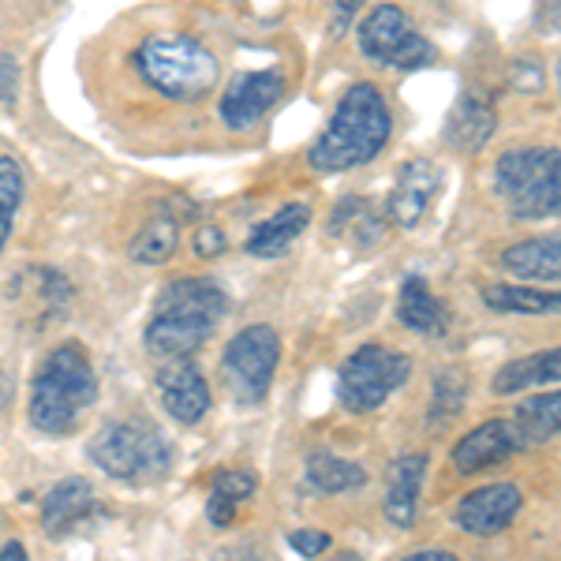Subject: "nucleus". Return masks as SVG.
Listing matches in <instances>:
<instances>
[{"instance_id": "obj_9", "label": "nucleus", "mask_w": 561, "mask_h": 561, "mask_svg": "<svg viewBox=\"0 0 561 561\" xmlns=\"http://www.w3.org/2000/svg\"><path fill=\"white\" fill-rule=\"evenodd\" d=\"M356 42H359V53L375 65H386V68H423L427 60L434 57L431 42L423 38L420 31L409 23V15L393 4H382L359 23L356 31Z\"/></svg>"}, {"instance_id": "obj_38", "label": "nucleus", "mask_w": 561, "mask_h": 561, "mask_svg": "<svg viewBox=\"0 0 561 561\" xmlns=\"http://www.w3.org/2000/svg\"><path fill=\"white\" fill-rule=\"evenodd\" d=\"M221 561H270V558H262L259 550H251V547H240V550H229Z\"/></svg>"}, {"instance_id": "obj_22", "label": "nucleus", "mask_w": 561, "mask_h": 561, "mask_svg": "<svg viewBox=\"0 0 561 561\" xmlns=\"http://www.w3.org/2000/svg\"><path fill=\"white\" fill-rule=\"evenodd\" d=\"M483 304L502 314H561V293L528 285H486Z\"/></svg>"}, {"instance_id": "obj_6", "label": "nucleus", "mask_w": 561, "mask_h": 561, "mask_svg": "<svg viewBox=\"0 0 561 561\" xmlns=\"http://www.w3.org/2000/svg\"><path fill=\"white\" fill-rule=\"evenodd\" d=\"M90 460L121 483H158L173 468V446L150 423L113 420L90 438Z\"/></svg>"}, {"instance_id": "obj_17", "label": "nucleus", "mask_w": 561, "mask_h": 561, "mask_svg": "<svg viewBox=\"0 0 561 561\" xmlns=\"http://www.w3.org/2000/svg\"><path fill=\"white\" fill-rule=\"evenodd\" d=\"M311 225V206L307 203H288L277 214H270L248 237V255L255 259H277L300 240V232Z\"/></svg>"}, {"instance_id": "obj_20", "label": "nucleus", "mask_w": 561, "mask_h": 561, "mask_svg": "<svg viewBox=\"0 0 561 561\" xmlns=\"http://www.w3.org/2000/svg\"><path fill=\"white\" fill-rule=\"evenodd\" d=\"M542 382H561V348L531 352V356H520V359H513V364H505L494 375L491 393L505 397V393H520V389H531Z\"/></svg>"}, {"instance_id": "obj_39", "label": "nucleus", "mask_w": 561, "mask_h": 561, "mask_svg": "<svg viewBox=\"0 0 561 561\" xmlns=\"http://www.w3.org/2000/svg\"><path fill=\"white\" fill-rule=\"evenodd\" d=\"M330 561H364V558H359V554H352V550H345V554H333Z\"/></svg>"}, {"instance_id": "obj_26", "label": "nucleus", "mask_w": 561, "mask_h": 561, "mask_svg": "<svg viewBox=\"0 0 561 561\" xmlns=\"http://www.w3.org/2000/svg\"><path fill=\"white\" fill-rule=\"evenodd\" d=\"M23 195H26L23 165L12 153H0V255H4L8 237H12V229H15V214H20V206H23Z\"/></svg>"}, {"instance_id": "obj_30", "label": "nucleus", "mask_w": 561, "mask_h": 561, "mask_svg": "<svg viewBox=\"0 0 561 561\" xmlns=\"http://www.w3.org/2000/svg\"><path fill=\"white\" fill-rule=\"evenodd\" d=\"M288 542H293V550L300 558H319L322 550H330V536H325V531H314V528H304V531H293V536H288Z\"/></svg>"}, {"instance_id": "obj_21", "label": "nucleus", "mask_w": 561, "mask_h": 561, "mask_svg": "<svg viewBox=\"0 0 561 561\" xmlns=\"http://www.w3.org/2000/svg\"><path fill=\"white\" fill-rule=\"evenodd\" d=\"M502 266L528 280H561V237H536L513 243L502 255Z\"/></svg>"}, {"instance_id": "obj_27", "label": "nucleus", "mask_w": 561, "mask_h": 561, "mask_svg": "<svg viewBox=\"0 0 561 561\" xmlns=\"http://www.w3.org/2000/svg\"><path fill=\"white\" fill-rule=\"evenodd\" d=\"M330 232L333 237H348L356 243H378V237H382V221L370 214V206L364 198H345L330 217Z\"/></svg>"}, {"instance_id": "obj_2", "label": "nucleus", "mask_w": 561, "mask_h": 561, "mask_svg": "<svg viewBox=\"0 0 561 561\" xmlns=\"http://www.w3.org/2000/svg\"><path fill=\"white\" fill-rule=\"evenodd\" d=\"M229 311V296L210 277H184L173 280L165 293L158 296L142 341L153 356L161 359H187L210 341L221 314Z\"/></svg>"}, {"instance_id": "obj_4", "label": "nucleus", "mask_w": 561, "mask_h": 561, "mask_svg": "<svg viewBox=\"0 0 561 561\" xmlns=\"http://www.w3.org/2000/svg\"><path fill=\"white\" fill-rule=\"evenodd\" d=\"M135 71L169 102H203L221 79V65L192 34H153L135 49Z\"/></svg>"}, {"instance_id": "obj_25", "label": "nucleus", "mask_w": 561, "mask_h": 561, "mask_svg": "<svg viewBox=\"0 0 561 561\" xmlns=\"http://www.w3.org/2000/svg\"><path fill=\"white\" fill-rule=\"evenodd\" d=\"M517 423L524 431V438L531 442H547L561 434V389L558 393H539L517 404Z\"/></svg>"}, {"instance_id": "obj_36", "label": "nucleus", "mask_w": 561, "mask_h": 561, "mask_svg": "<svg viewBox=\"0 0 561 561\" xmlns=\"http://www.w3.org/2000/svg\"><path fill=\"white\" fill-rule=\"evenodd\" d=\"M401 561H460V558L449 554V550H415V554L401 558Z\"/></svg>"}, {"instance_id": "obj_13", "label": "nucleus", "mask_w": 561, "mask_h": 561, "mask_svg": "<svg viewBox=\"0 0 561 561\" xmlns=\"http://www.w3.org/2000/svg\"><path fill=\"white\" fill-rule=\"evenodd\" d=\"M524 494L517 483H491L457 502V524L472 536H494L517 520Z\"/></svg>"}, {"instance_id": "obj_28", "label": "nucleus", "mask_w": 561, "mask_h": 561, "mask_svg": "<svg viewBox=\"0 0 561 561\" xmlns=\"http://www.w3.org/2000/svg\"><path fill=\"white\" fill-rule=\"evenodd\" d=\"M468 401V378L460 370H438L434 375V397H431V423H446L460 415Z\"/></svg>"}, {"instance_id": "obj_23", "label": "nucleus", "mask_w": 561, "mask_h": 561, "mask_svg": "<svg viewBox=\"0 0 561 561\" xmlns=\"http://www.w3.org/2000/svg\"><path fill=\"white\" fill-rule=\"evenodd\" d=\"M304 472H307V483H311L314 491H322V494L356 491V486L367 483L364 468L352 465V460H345V457H337V454H325V449H319V454L307 457Z\"/></svg>"}, {"instance_id": "obj_11", "label": "nucleus", "mask_w": 561, "mask_h": 561, "mask_svg": "<svg viewBox=\"0 0 561 561\" xmlns=\"http://www.w3.org/2000/svg\"><path fill=\"white\" fill-rule=\"evenodd\" d=\"M524 446H528V438H524L517 420H486V423H479L476 431H468L454 446V465H457V472L476 476V472H486V468L502 465V460L517 457Z\"/></svg>"}, {"instance_id": "obj_8", "label": "nucleus", "mask_w": 561, "mask_h": 561, "mask_svg": "<svg viewBox=\"0 0 561 561\" xmlns=\"http://www.w3.org/2000/svg\"><path fill=\"white\" fill-rule=\"evenodd\" d=\"M280 364V337L274 325H243L237 337L225 345L221 370L232 397L240 404H259L270 393V382Z\"/></svg>"}, {"instance_id": "obj_32", "label": "nucleus", "mask_w": 561, "mask_h": 561, "mask_svg": "<svg viewBox=\"0 0 561 561\" xmlns=\"http://www.w3.org/2000/svg\"><path fill=\"white\" fill-rule=\"evenodd\" d=\"M15 90H20V65L12 53H0V102H12Z\"/></svg>"}, {"instance_id": "obj_31", "label": "nucleus", "mask_w": 561, "mask_h": 561, "mask_svg": "<svg viewBox=\"0 0 561 561\" xmlns=\"http://www.w3.org/2000/svg\"><path fill=\"white\" fill-rule=\"evenodd\" d=\"M195 255H198V259H217V255H225V232L217 229V225H203V229L195 232Z\"/></svg>"}, {"instance_id": "obj_14", "label": "nucleus", "mask_w": 561, "mask_h": 561, "mask_svg": "<svg viewBox=\"0 0 561 561\" xmlns=\"http://www.w3.org/2000/svg\"><path fill=\"white\" fill-rule=\"evenodd\" d=\"M442 187V169L434 165L427 158H415V161H404L401 173H397V184H393V195L386 203V214L393 225L401 229H412L420 225V217L427 214L431 198L438 195Z\"/></svg>"}, {"instance_id": "obj_33", "label": "nucleus", "mask_w": 561, "mask_h": 561, "mask_svg": "<svg viewBox=\"0 0 561 561\" xmlns=\"http://www.w3.org/2000/svg\"><path fill=\"white\" fill-rule=\"evenodd\" d=\"M206 513H210V524H217V528H229L232 520H237V502L225 494L210 491V502H206Z\"/></svg>"}, {"instance_id": "obj_24", "label": "nucleus", "mask_w": 561, "mask_h": 561, "mask_svg": "<svg viewBox=\"0 0 561 561\" xmlns=\"http://www.w3.org/2000/svg\"><path fill=\"white\" fill-rule=\"evenodd\" d=\"M176 243H180V225L173 214H153L131 240V259L135 262H147V266H161L176 255Z\"/></svg>"}, {"instance_id": "obj_34", "label": "nucleus", "mask_w": 561, "mask_h": 561, "mask_svg": "<svg viewBox=\"0 0 561 561\" xmlns=\"http://www.w3.org/2000/svg\"><path fill=\"white\" fill-rule=\"evenodd\" d=\"M517 90H542V71L539 60H517Z\"/></svg>"}, {"instance_id": "obj_37", "label": "nucleus", "mask_w": 561, "mask_h": 561, "mask_svg": "<svg viewBox=\"0 0 561 561\" xmlns=\"http://www.w3.org/2000/svg\"><path fill=\"white\" fill-rule=\"evenodd\" d=\"M539 20H542L547 31H561V4H542Z\"/></svg>"}, {"instance_id": "obj_1", "label": "nucleus", "mask_w": 561, "mask_h": 561, "mask_svg": "<svg viewBox=\"0 0 561 561\" xmlns=\"http://www.w3.org/2000/svg\"><path fill=\"white\" fill-rule=\"evenodd\" d=\"M389 135H393V113H389L382 90L375 83H352L345 94H341L325 131L314 139L307 161H311V169H319V173L359 169L382 153Z\"/></svg>"}, {"instance_id": "obj_10", "label": "nucleus", "mask_w": 561, "mask_h": 561, "mask_svg": "<svg viewBox=\"0 0 561 561\" xmlns=\"http://www.w3.org/2000/svg\"><path fill=\"white\" fill-rule=\"evenodd\" d=\"M280 94H285V76L280 71H240L221 94V121L232 131L255 128L262 116L280 102Z\"/></svg>"}, {"instance_id": "obj_29", "label": "nucleus", "mask_w": 561, "mask_h": 561, "mask_svg": "<svg viewBox=\"0 0 561 561\" xmlns=\"http://www.w3.org/2000/svg\"><path fill=\"white\" fill-rule=\"evenodd\" d=\"M214 491L232 497V502H240V497L255 494V479H251L248 472H221V476H217V483H214Z\"/></svg>"}, {"instance_id": "obj_3", "label": "nucleus", "mask_w": 561, "mask_h": 561, "mask_svg": "<svg viewBox=\"0 0 561 561\" xmlns=\"http://www.w3.org/2000/svg\"><path fill=\"white\" fill-rule=\"evenodd\" d=\"M98 401V375L90 364V352L79 341H65L53 352H45L31 378V401L26 415L42 434H71L90 404Z\"/></svg>"}, {"instance_id": "obj_5", "label": "nucleus", "mask_w": 561, "mask_h": 561, "mask_svg": "<svg viewBox=\"0 0 561 561\" xmlns=\"http://www.w3.org/2000/svg\"><path fill=\"white\" fill-rule=\"evenodd\" d=\"M497 195L517 221L561 217V150L517 147L505 150L494 165Z\"/></svg>"}, {"instance_id": "obj_7", "label": "nucleus", "mask_w": 561, "mask_h": 561, "mask_svg": "<svg viewBox=\"0 0 561 561\" xmlns=\"http://www.w3.org/2000/svg\"><path fill=\"white\" fill-rule=\"evenodd\" d=\"M412 375V359L386 345H364L345 359L337 375V397L348 412H375Z\"/></svg>"}, {"instance_id": "obj_18", "label": "nucleus", "mask_w": 561, "mask_h": 561, "mask_svg": "<svg viewBox=\"0 0 561 561\" xmlns=\"http://www.w3.org/2000/svg\"><path fill=\"white\" fill-rule=\"evenodd\" d=\"M397 314L412 333H423V337H442L446 333V307L427 288V280L415 274L404 277L401 296H397Z\"/></svg>"}, {"instance_id": "obj_40", "label": "nucleus", "mask_w": 561, "mask_h": 561, "mask_svg": "<svg viewBox=\"0 0 561 561\" xmlns=\"http://www.w3.org/2000/svg\"><path fill=\"white\" fill-rule=\"evenodd\" d=\"M558 87H561V65H558Z\"/></svg>"}, {"instance_id": "obj_35", "label": "nucleus", "mask_w": 561, "mask_h": 561, "mask_svg": "<svg viewBox=\"0 0 561 561\" xmlns=\"http://www.w3.org/2000/svg\"><path fill=\"white\" fill-rule=\"evenodd\" d=\"M0 561H31V554H26V547L20 539H8V542H0Z\"/></svg>"}, {"instance_id": "obj_19", "label": "nucleus", "mask_w": 561, "mask_h": 561, "mask_svg": "<svg viewBox=\"0 0 561 561\" xmlns=\"http://www.w3.org/2000/svg\"><path fill=\"white\" fill-rule=\"evenodd\" d=\"M494 124H497L494 108L486 105L483 98L465 94L454 105L449 121H446V142H449V147H457V150H465V153L479 150L494 135Z\"/></svg>"}, {"instance_id": "obj_15", "label": "nucleus", "mask_w": 561, "mask_h": 561, "mask_svg": "<svg viewBox=\"0 0 561 561\" xmlns=\"http://www.w3.org/2000/svg\"><path fill=\"white\" fill-rule=\"evenodd\" d=\"M98 510L94 486L83 476H68L53 483V491L42 502V531L45 536H68Z\"/></svg>"}, {"instance_id": "obj_12", "label": "nucleus", "mask_w": 561, "mask_h": 561, "mask_svg": "<svg viewBox=\"0 0 561 561\" xmlns=\"http://www.w3.org/2000/svg\"><path fill=\"white\" fill-rule=\"evenodd\" d=\"M153 386H158L161 409L173 415L176 423H184V427H195L210 412V386H206V375L192 359L161 364L158 375H153Z\"/></svg>"}, {"instance_id": "obj_16", "label": "nucleus", "mask_w": 561, "mask_h": 561, "mask_svg": "<svg viewBox=\"0 0 561 561\" xmlns=\"http://www.w3.org/2000/svg\"><path fill=\"white\" fill-rule=\"evenodd\" d=\"M423 476H427V457L423 454H401L389 465V483H386V517L397 528H412L420 517V491Z\"/></svg>"}]
</instances>
